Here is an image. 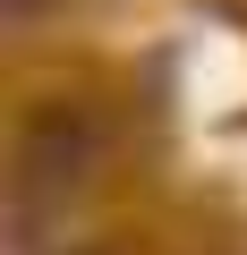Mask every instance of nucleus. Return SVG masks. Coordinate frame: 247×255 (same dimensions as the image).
<instances>
[{
  "instance_id": "f257e3e1",
  "label": "nucleus",
  "mask_w": 247,
  "mask_h": 255,
  "mask_svg": "<svg viewBox=\"0 0 247 255\" xmlns=\"http://www.w3.org/2000/svg\"><path fill=\"white\" fill-rule=\"evenodd\" d=\"M85 162H94V128H77L68 111L34 119V128H26V145H17V204L34 213L43 196H68V187L85 179Z\"/></svg>"
},
{
  "instance_id": "f03ea898",
  "label": "nucleus",
  "mask_w": 247,
  "mask_h": 255,
  "mask_svg": "<svg viewBox=\"0 0 247 255\" xmlns=\"http://www.w3.org/2000/svg\"><path fill=\"white\" fill-rule=\"evenodd\" d=\"M26 9H34V0H9V17H26Z\"/></svg>"
}]
</instances>
